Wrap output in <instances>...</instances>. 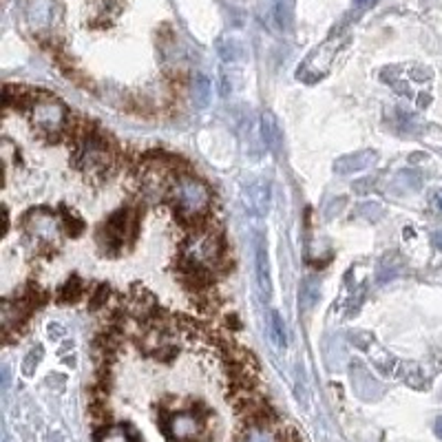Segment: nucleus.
I'll return each mask as SVG.
<instances>
[{
	"mask_svg": "<svg viewBox=\"0 0 442 442\" xmlns=\"http://www.w3.org/2000/svg\"><path fill=\"white\" fill-rule=\"evenodd\" d=\"M171 195L177 204V208L182 215L197 217L201 215L211 204V192L204 184H199L197 179L192 177H177V182L169 188Z\"/></svg>",
	"mask_w": 442,
	"mask_h": 442,
	"instance_id": "1",
	"label": "nucleus"
},
{
	"mask_svg": "<svg viewBox=\"0 0 442 442\" xmlns=\"http://www.w3.org/2000/svg\"><path fill=\"white\" fill-rule=\"evenodd\" d=\"M221 252H224V245H221V239L213 230H204L197 237L188 239L186 248H184V259L192 268H204L208 264H217L221 259Z\"/></svg>",
	"mask_w": 442,
	"mask_h": 442,
	"instance_id": "2",
	"label": "nucleus"
},
{
	"mask_svg": "<svg viewBox=\"0 0 442 442\" xmlns=\"http://www.w3.org/2000/svg\"><path fill=\"white\" fill-rule=\"evenodd\" d=\"M31 115H34V124L45 133H60L64 122H66V113H64V106L53 100H38L31 108Z\"/></svg>",
	"mask_w": 442,
	"mask_h": 442,
	"instance_id": "3",
	"label": "nucleus"
},
{
	"mask_svg": "<svg viewBox=\"0 0 442 442\" xmlns=\"http://www.w3.org/2000/svg\"><path fill=\"white\" fill-rule=\"evenodd\" d=\"M27 228H29V232L40 241H47V243L58 241V221H55V217L49 211L31 213Z\"/></svg>",
	"mask_w": 442,
	"mask_h": 442,
	"instance_id": "4",
	"label": "nucleus"
},
{
	"mask_svg": "<svg viewBox=\"0 0 442 442\" xmlns=\"http://www.w3.org/2000/svg\"><path fill=\"white\" fill-rule=\"evenodd\" d=\"M255 264H257V283H259V290L261 294H264L266 299L272 294V283H270V266H268V250L264 241H257L255 245Z\"/></svg>",
	"mask_w": 442,
	"mask_h": 442,
	"instance_id": "5",
	"label": "nucleus"
},
{
	"mask_svg": "<svg viewBox=\"0 0 442 442\" xmlns=\"http://www.w3.org/2000/svg\"><path fill=\"white\" fill-rule=\"evenodd\" d=\"M122 9V0H91V22L93 24H106L113 20Z\"/></svg>",
	"mask_w": 442,
	"mask_h": 442,
	"instance_id": "6",
	"label": "nucleus"
},
{
	"mask_svg": "<svg viewBox=\"0 0 442 442\" xmlns=\"http://www.w3.org/2000/svg\"><path fill=\"white\" fill-rule=\"evenodd\" d=\"M270 204V190L268 184H257L248 188V208L257 215H266Z\"/></svg>",
	"mask_w": 442,
	"mask_h": 442,
	"instance_id": "7",
	"label": "nucleus"
},
{
	"mask_svg": "<svg viewBox=\"0 0 442 442\" xmlns=\"http://www.w3.org/2000/svg\"><path fill=\"white\" fill-rule=\"evenodd\" d=\"M270 336H272V343L274 348H285V325H283V319L279 316V312H272L270 314Z\"/></svg>",
	"mask_w": 442,
	"mask_h": 442,
	"instance_id": "8",
	"label": "nucleus"
},
{
	"mask_svg": "<svg viewBox=\"0 0 442 442\" xmlns=\"http://www.w3.org/2000/svg\"><path fill=\"white\" fill-rule=\"evenodd\" d=\"M98 442H133L127 434V427H104V429L98 434Z\"/></svg>",
	"mask_w": 442,
	"mask_h": 442,
	"instance_id": "9",
	"label": "nucleus"
},
{
	"mask_svg": "<svg viewBox=\"0 0 442 442\" xmlns=\"http://www.w3.org/2000/svg\"><path fill=\"white\" fill-rule=\"evenodd\" d=\"M78 292H80V281L73 279L69 281L66 285H64V290H62V301H69V299H78Z\"/></svg>",
	"mask_w": 442,
	"mask_h": 442,
	"instance_id": "10",
	"label": "nucleus"
},
{
	"mask_svg": "<svg viewBox=\"0 0 442 442\" xmlns=\"http://www.w3.org/2000/svg\"><path fill=\"white\" fill-rule=\"evenodd\" d=\"M274 442H301V436L297 429H292V427H285V429L279 432V436H276Z\"/></svg>",
	"mask_w": 442,
	"mask_h": 442,
	"instance_id": "11",
	"label": "nucleus"
},
{
	"mask_svg": "<svg viewBox=\"0 0 442 442\" xmlns=\"http://www.w3.org/2000/svg\"><path fill=\"white\" fill-rule=\"evenodd\" d=\"M434 204H436V206H438V208L442 211V188H440V190L436 192V195H434Z\"/></svg>",
	"mask_w": 442,
	"mask_h": 442,
	"instance_id": "12",
	"label": "nucleus"
},
{
	"mask_svg": "<svg viewBox=\"0 0 442 442\" xmlns=\"http://www.w3.org/2000/svg\"><path fill=\"white\" fill-rule=\"evenodd\" d=\"M434 241H436L438 248H442V232H436V234H434Z\"/></svg>",
	"mask_w": 442,
	"mask_h": 442,
	"instance_id": "13",
	"label": "nucleus"
},
{
	"mask_svg": "<svg viewBox=\"0 0 442 442\" xmlns=\"http://www.w3.org/2000/svg\"><path fill=\"white\" fill-rule=\"evenodd\" d=\"M356 5H361V7H365V5H371V3H376V0H354Z\"/></svg>",
	"mask_w": 442,
	"mask_h": 442,
	"instance_id": "14",
	"label": "nucleus"
},
{
	"mask_svg": "<svg viewBox=\"0 0 442 442\" xmlns=\"http://www.w3.org/2000/svg\"><path fill=\"white\" fill-rule=\"evenodd\" d=\"M436 432H438V436L442 438V418H440V420L436 422Z\"/></svg>",
	"mask_w": 442,
	"mask_h": 442,
	"instance_id": "15",
	"label": "nucleus"
}]
</instances>
